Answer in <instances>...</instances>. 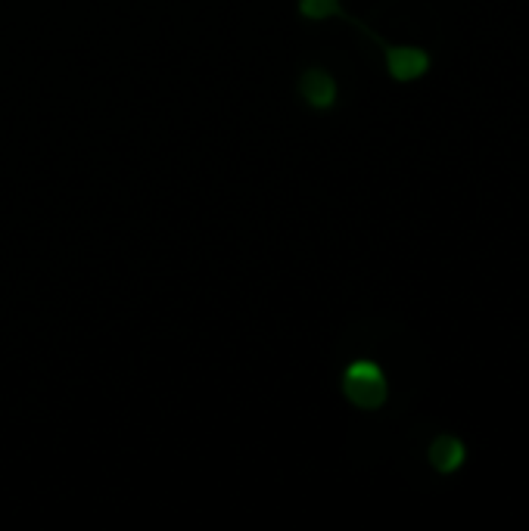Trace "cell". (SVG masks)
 Segmentation results:
<instances>
[{"label":"cell","mask_w":529,"mask_h":531,"mask_svg":"<svg viewBox=\"0 0 529 531\" xmlns=\"http://www.w3.org/2000/svg\"><path fill=\"white\" fill-rule=\"evenodd\" d=\"M387 69L396 81H414L430 69V56L418 47H389Z\"/></svg>","instance_id":"7a4b0ae2"},{"label":"cell","mask_w":529,"mask_h":531,"mask_svg":"<svg viewBox=\"0 0 529 531\" xmlns=\"http://www.w3.org/2000/svg\"><path fill=\"white\" fill-rule=\"evenodd\" d=\"M464 457H467V451L455 435H440L433 442V447H430V463H433L440 473H455L461 463H464Z\"/></svg>","instance_id":"277c9868"},{"label":"cell","mask_w":529,"mask_h":531,"mask_svg":"<svg viewBox=\"0 0 529 531\" xmlns=\"http://www.w3.org/2000/svg\"><path fill=\"white\" fill-rule=\"evenodd\" d=\"M343 392L361 411H377L387 401V376L377 363L355 361L343 373Z\"/></svg>","instance_id":"6da1fadb"},{"label":"cell","mask_w":529,"mask_h":531,"mask_svg":"<svg viewBox=\"0 0 529 531\" xmlns=\"http://www.w3.org/2000/svg\"><path fill=\"white\" fill-rule=\"evenodd\" d=\"M299 90L312 109H330L337 100V85L324 69H308L306 75H302Z\"/></svg>","instance_id":"3957f363"},{"label":"cell","mask_w":529,"mask_h":531,"mask_svg":"<svg viewBox=\"0 0 529 531\" xmlns=\"http://www.w3.org/2000/svg\"><path fill=\"white\" fill-rule=\"evenodd\" d=\"M299 13L306 19H330V16H339L343 13V6H339V0H299Z\"/></svg>","instance_id":"5b68a950"}]
</instances>
